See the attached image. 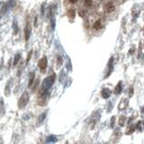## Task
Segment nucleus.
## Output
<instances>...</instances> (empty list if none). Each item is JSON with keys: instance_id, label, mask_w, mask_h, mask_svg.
<instances>
[{"instance_id": "obj_1", "label": "nucleus", "mask_w": 144, "mask_h": 144, "mask_svg": "<svg viewBox=\"0 0 144 144\" xmlns=\"http://www.w3.org/2000/svg\"><path fill=\"white\" fill-rule=\"evenodd\" d=\"M29 102V94L27 92H24L21 96V97L18 101V107L20 109H23L26 106V104H28Z\"/></svg>"}, {"instance_id": "obj_2", "label": "nucleus", "mask_w": 144, "mask_h": 144, "mask_svg": "<svg viewBox=\"0 0 144 144\" xmlns=\"http://www.w3.org/2000/svg\"><path fill=\"white\" fill-rule=\"evenodd\" d=\"M55 77H56V75H55V74H53V75L51 76V77L47 78L46 79L43 81V84H42V88H43L44 90H48L50 87H52V84H53V83H54V81H55Z\"/></svg>"}, {"instance_id": "obj_3", "label": "nucleus", "mask_w": 144, "mask_h": 144, "mask_svg": "<svg viewBox=\"0 0 144 144\" xmlns=\"http://www.w3.org/2000/svg\"><path fill=\"white\" fill-rule=\"evenodd\" d=\"M46 100H47V93H46V90H44V92H43V90L40 92L39 94V96H38V101H37V103L39 105L41 106H43L44 104H46Z\"/></svg>"}, {"instance_id": "obj_4", "label": "nucleus", "mask_w": 144, "mask_h": 144, "mask_svg": "<svg viewBox=\"0 0 144 144\" xmlns=\"http://www.w3.org/2000/svg\"><path fill=\"white\" fill-rule=\"evenodd\" d=\"M38 66H39V68H40V69H41V73H44L45 70H46V68H47V58L46 57L41 58L40 60H39Z\"/></svg>"}, {"instance_id": "obj_5", "label": "nucleus", "mask_w": 144, "mask_h": 144, "mask_svg": "<svg viewBox=\"0 0 144 144\" xmlns=\"http://www.w3.org/2000/svg\"><path fill=\"white\" fill-rule=\"evenodd\" d=\"M104 9L106 13H112V12H114L115 10V6L112 2H108V3L105 4Z\"/></svg>"}, {"instance_id": "obj_6", "label": "nucleus", "mask_w": 144, "mask_h": 144, "mask_svg": "<svg viewBox=\"0 0 144 144\" xmlns=\"http://www.w3.org/2000/svg\"><path fill=\"white\" fill-rule=\"evenodd\" d=\"M30 34H31V26H30L29 23H27L26 26H25V29H24V36H25V41H26L29 40Z\"/></svg>"}, {"instance_id": "obj_7", "label": "nucleus", "mask_w": 144, "mask_h": 144, "mask_svg": "<svg viewBox=\"0 0 144 144\" xmlns=\"http://www.w3.org/2000/svg\"><path fill=\"white\" fill-rule=\"evenodd\" d=\"M101 95H102V96L104 98H108L111 96V90H110L109 88H103L102 89V91H101Z\"/></svg>"}, {"instance_id": "obj_8", "label": "nucleus", "mask_w": 144, "mask_h": 144, "mask_svg": "<svg viewBox=\"0 0 144 144\" xmlns=\"http://www.w3.org/2000/svg\"><path fill=\"white\" fill-rule=\"evenodd\" d=\"M122 90V81H120L116 86H115L114 88V94L115 95H119V94H121Z\"/></svg>"}, {"instance_id": "obj_9", "label": "nucleus", "mask_w": 144, "mask_h": 144, "mask_svg": "<svg viewBox=\"0 0 144 144\" xmlns=\"http://www.w3.org/2000/svg\"><path fill=\"white\" fill-rule=\"evenodd\" d=\"M128 104V99H122L121 101V103H120V104H119V109L120 110H122L124 109L125 107H126V105Z\"/></svg>"}, {"instance_id": "obj_10", "label": "nucleus", "mask_w": 144, "mask_h": 144, "mask_svg": "<svg viewBox=\"0 0 144 144\" xmlns=\"http://www.w3.org/2000/svg\"><path fill=\"white\" fill-rule=\"evenodd\" d=\"M34 78H35V74L33 72H32L30 76H29V82H28V86L29 87H31V86H33V81H34Z\"/></svg>"}, {"instance_id": "obj_11", "label": "nucleus", "mask_w": 144, "mask_h": 144, "mask_svg": "<svg viewBox=\"0 0 144 144\" xmlns=\"http://www.w3.org/2000/svg\"><path fill=\"white\" fill-rule=\"evenodd\" d=\"M67 15L69 19H74L75 17V10L74 9H69L68 13H67Z\"/></svg>"}, {"instance_id": "obj_12", "label": "nucleus", "mask_w": 144, "mask_h": 144, "mask_svg": "<svg viewBox=\"0 0 144 144\" xmlns=\"http://www.w3.org/2000/svg\"><path fill=\"white\" fill-rule=\"evenodd\" d=\"M57 141V138L55 137V136H49L48 138H47V142L48 143H52V144H53V143H55Z\"/></svg>"}, {"instance_id": "obj_13", "label": "nucleus", "mask_w": 144, "mask_h": 144, "mask_svg": "<svg viewBox=\"0 0 144 144\" xmlns=\"http://www.w3.org/2000/svg\"><path fill=\"white\" fill-rule=\"evenodd\" d=\"M93 28L95 29V30H99V29L102 28V23H101V21H96V23H94V25H93Z\"/></svg>"}, {"instance_id": "obj_14", "label": "nucleus", "mask_w": 144, "mask_h": 144, "mask_svg": "<svg viewBox=\"0 0 144 144\" xmlns=\"http://www.w3.org/2000/svg\"><path fill=\"white\" fill-rule=\"evenodd\" d=\"M20 59H21V55H20V54H16V55L15 56V59H14V63H13L14 64V66L17 65Z\"/></svg>"}, {"instance_id": "obj_15", "label": "nucleus", "mask_w": 144, "mask_h": 144, "mask_svg": "<svg viewBox=\"0 0 144 144\" xmlns=\"http://www.w3.org/2000/svg\"><path fill=\"white\" fill-rule=\"evenodd\" d=\"M125 121H126V117L125 116H121L120 117V120H119V125L120 126H123L124 125V123H125Z\"/></svg>"}, {"instance_id": "obj_16", "label": "nucleus", "mask_w": 144, "mask_h": 144, "mask_svg": "<svg viewBox=\"0 0 144 144\" xmlns=\"http://www.w3.org/2000/svg\"><path fill=\"white\" fill-rule=\"evenodd\" d=\"M137 129H138L139 132H142L143 131V127H142V122L139 121L137 122Z\"/></svg>"}, {"instance_id": "obj_17", "label": "nucleus", "mask_w": 144, "mask_h": 144, "mask_svg": "<svg viewBox=\"0 0 144 144\" xmlns=\"http://www.w3.org/2000/svg\"><path fill=\"white\" fill-rule=\"evenodd\" d=\"M45 117H46V114H41V116L39 117V122H40V124H41V122L45 119Z\"/></svg>"}, {"instance_id": "obj_18", "label": "nucleus", "mask_w": 144, "mask_h": 144, "mask_svg": "<svg viewBox=\"0 0 144 144\" xmlns=\"http://www.w3.org/2000/svg\"><path fill=\"white\" fill-rule=\"evenodd\" d=\"M85 6H88V7L92 6H93V1L92 0H85Z\"/></svg>"}, {"instance_id": "obj_19", "label": "nucleus", "mask_w": 144, "mask_h": 144, "mask_svg": "<svg viewBox=\"0 0 144 144\" xmlns=\"http://www.w3.org/2000/svg\"><path fill=\"white\" fill-rule=\"evenodd\" d=\"M32 54H33V51H31V52L28 53V56H27V59H26V63H28L29 61H30V59H31V58H32Z\"/></svg>"}, {"instance_id": "obj_20", "label": "nucleus", "mask_w": 144, "mask_h": 144, "mask_svg": "<svg viewBox=\"0 0 144 144\" xmlns=\"http://www.w3.org/2000/svg\"><path fill=\"white\" fill-rule=\"evenodd\" d=\"M114 121H115V116H113V118L111 119V128H114Z\"/></svg>"}, {"instance_id": "obj_21", "label": "nucleus", "mask_w": 144, "mask_h": 144, "mask_svg": "<svg viewBox=\"0 0 144 144\" xmlns=\"http://www.w3.org/2000/svg\"><path fill=\"white\" fill-rule=\"evenodd\" d=\"M78 15H79V16H81V17H84V16L86 15V14H85V11H80L79 13H78Z\"/></svg>"}, {"instance_id": "obj_22", "label": "nucleus", "mask_w": 144, "mask_h": 144, "mask_svg": "<svg viewBox=\"0 0 144 144\" xmlns=\"http://www.w3.org/2000/svg\"><path fill=\"white\" fill-rule=\"evenodd\" d=\"M77 1H78V0H69V2H70V3H72V4H75Z\"/></svg>"}, {"instance_id": "obj_23", "label": "nucleus", "mask_w": 144, "mask_h": 144, "mask_svg": "<svg viewBox=\"0 0 144 144\" xmlns=\"http://www.w3.org/2000/svg\"><path fill=\"white\" fill-rule=\"evenodd\" d=\"M36 24H37V17H35V23H34L35 26H36Z\"/></svg>"}, {"instance_id": "obj_24", "label": "nucleus", "mask_w": 144, "mask_h": 144, "mask_svg": "<svg viewBox=\"0 0 144 144\" xmlns=\"http://www.w3.org/2000/svg\"><path fill=\"white\" fill-rule=\"evenodd\" d=\"M0 144H3V142H2V140H1V139H0Z\"/></svg>"}, {"instance_id": "obj_25", "label": "nucleus", "mask_w": 144, "mask_h": 144, "mask_svg": "<svg viewBox=\"0 0 144 144\" xmlns=\"http://www.w3.org/2000/svg\"><path fill=\"white\" fill-rule=\"evenodd\" d=\"M40 144H42V143H41V142H40Z\"/></svg>"}]
</instances>
